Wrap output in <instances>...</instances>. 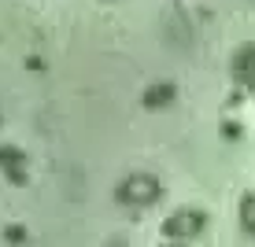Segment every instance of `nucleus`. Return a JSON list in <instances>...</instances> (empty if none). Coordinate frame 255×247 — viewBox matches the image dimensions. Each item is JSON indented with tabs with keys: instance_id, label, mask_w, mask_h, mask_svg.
Segmentation results:
<instances>
[{
	"instance_id": "obj_1",
	"label": "nucleus",
	"mask_w": 255,
	"mask_h": 247,
	"mask_svg": "<svg viewBox=\"0 0 255 247\" xmlns=\"http://www.w3.org/2000/svg\"><path fill=\"white\" fill-rule=\"evenodd\" d=\"M155 192H159V184L148 177V173H133V177L122 184L119 196L126 199V203H152V199H155Z\"/></svg>"
},
{
	"instance_id": "obj_2",
	"label": "nucleus",
	"mask_w": 255,
	"mask_h": 247,
	"mask_svg": "<svg viewBox=\"0 0 255 247\" xmlns=\"http://www.w3.org/2000/svg\"><path fill=\"white\" fill-rule=\"evenodd\" d=\"M200 229H204V214H196V210H181V214H174L170 222H166V236L189 240V236H196Z\"/></svg>"
},
{
	"instance_id": "obj_3",
	"label": "nucleus",
	"mask_w": 255,
	"mask_h": 247,
	"mask_svg": "<svg viewBox=\"0 0 255 247\" xmlns=\"http://www.w3.org/2000/svg\"><path fill=\"white\" fill-rule=\"evenodd\" d=\"M163 100H170V85H159V89H152V92L144 96L148 107H155V103H163Z\"/></svg>"
},
{
	"instance_id": "obj_4",
	"label": "nucleus",
	"mask_w": 255,
	"mask_h": 247,
	"mask_svg": "<svg viewBox=\"0 0 255 247\" xmlns=\"http://www.w3.org/2000/svg\"><path fill=\"white\" fill-rule=\"evenodd\" d=\"M244 225L255 233V199H244Z\"/></svg>"
}]
</instances>
